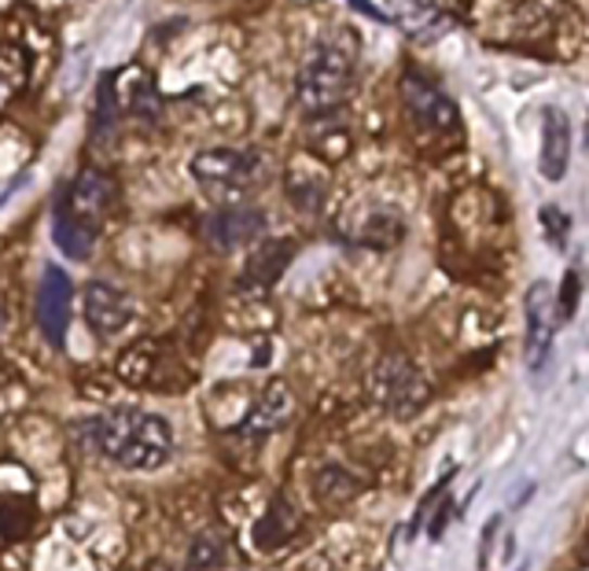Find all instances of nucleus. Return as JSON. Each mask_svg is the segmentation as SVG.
I'll use <instances>...</instances> for the list:
<instances>
[{
	"label": "nucleus",
	"mask_w": 589,
	"mask_h": 571,
	"mask_svg": "<svg viewBox=\"0 0 589 571\" xmlns=\"http://www.w3.org/2000/svg\"><path fill=\"white\" fill-rule=\"evenodd\" d=\"M86 435L92 451L104 454L129 472H155L174 457V428L166 417L148 414V409L121 406L111 414L89 420Z\"/></svg>",
	"instance_id": "1"
},
{
	"label": "nucleus",
	"mask_w": 589,
	"mask_h": 571,
	"mask_svg": "<svg viewBox=\"0 0 589 571\" xmlns=\"http://www.w3.org/2000/svg\"><path fill=\"white\" fill-rule=\"evenodd\" d=\"M287 417H292V391H287L284 383H269V388L258 395L255 406L240 417V424L232 428V435L255 443V439L280 432V428L287 424Z\"/></svg>",
	"instance_id": "11"
},
{
	"label": "nucleus",
	"mask_w": 589,
	"mask_h": 571,
	"mask_svg": "<svg viewBox=\"0 0 589 571\" xmlns=\"http://www.w3.org/2000/svg\"><path fill=\"white\" fill-rule=\"evenodd\" d=\"M354 63H358V49L350 41H321L313 45V52L303 60L295 81V100L298 107L310 118L335 115L347 104L350 89H354Z\"/></svg>",
	"instance_id": "2"
},
{
	"label": "nucleus",
	"mask_w": 589,
	"mask_h": 571,
	"mask_svg": "<svg viewBox=\"0 0 589 571\" xmlns=\"http://www.w3.org/2000/svg\"><path fill=\"white\" fill-rule=\"evenodd\" d=\"M295 255V243L292 240H266L251 251L247 266H243V277H240V288L243 292H269L277 284L280 274L287 269V262Z\"/></svg>",
	"instance_id": "13"
},
{
	"label": "nucleus",
	"mask_w": 589,
	"mask_h": 571,
	"mask_svg": "<svg viewBox=\"0 0 589 571\" xmlns=\"http://www.w3.org/2000/svg\"><path fill=\"white\" fill-rule=\"evenodd\" d=\"M111 203H115V177L97 170V166H86V170L60 192L55 214H63V218H71V221H81V226L100 232Z\"/></svg>",
	"instance_id": "6"
},
{
	"label": "nucleus",
	"mask_w": 589,
	"mask_h": 571,
	"mask_svg": "<svg viewBox=\"0 0 589 571\" xmlns=\"http://www.w3.org/2000/svg\"><path fill=\"white\" fill-rule=\"evenodd\" d=\"M498 528H501V517H490V520H486L483 542H479V568L490 564V546H494V535H498Z\"/></svg>",
	"instance_id": "26"
},
{
	"label": "nucleus",
	"mask_w": 589,
	"mask_h": 571,
	"mask_svg": "<svg viewBox=\"0 0 589 571\" xmlns=\"http://www.w3.org/2000/svg\"><path fill=\"white\" fill-rule=\"evenodd\" d=\"M541 226H546V237L564 248L567 243V232H572V218H567L560 207H541Z\"/></svg>",
	"instance_id": "23"
},
{
	"label": "nucleus",
	"mask_w": 589,
	"mask_h": 571,
	"mask_svg": "<svg viewBox=\"0 0 589 571\" xmlns=\"http://www.w3.org/2000/svg\"><path fill=\"white\" fill-rule=\"evenodd\" d=\"M295 528H298V517L292 512V505H287L284 498H273L266 509V517L255 523V546L266 549V554L269 549H280L287 538L295 535Z\"/></svg>",
	"instance_id": "16"
},
{
	"label": "nucleus",
	"mask_w": 589,
	"mask_h": 571,
	"mask_svg": "<svg viewBox=\"0 0 589 571\" xmlns=\"http://www.w3.org/2000/svg\"><path fill=\"white\" fill-rule=\"evenodd\" d=\"M189 170L214 200H236L261 181V158L236 148H207L192 158Z\"/></svg>",
	"instance_id": "3"
},
{
	"label": "nucleus",
	"mask_w": 589,
	"mask_h": 571,
	"mask_svg": "<svg viewBox=\"0 0 589 571\" xmlns=\"http://www.w3.org/2000/svg\"><path fill=\"white\" fill-rule=\"evenodd\" d=\"M126 111L133 118H144V122H155L158 111H163V100L155 92V81L148 74H133V86H129V100H126Z\"/></svg>",
	"instance_id": "20"
},
{
	"label": "nucleus",
	"mask_w": 589,
	"mask_h": 571,
	"mask_svg": "<svg viewBox=\"0 0 589 571\" xmlns=\"http://www.w3.org/2000/svg\"><path fill=\"white\" fill-rule=\"evenodd\" d=\"M578 295H582V280H578L575 269H567L564 284H560V295H556V321H572L578 310Z\"/></svg>",
	"instance_id": "22"
},
{
	"label": "nucleus",
	"mask_w": 589,
	"mask_h": 571,
	"mask_svg": "<svg viewBox=\"0 0 589 571\" xmlns=\"http://www.w3.org/2000/svg\"><path fill=\"white\" fill-rule=\"evenodd\" d=\"M81 310H86V325L100 340H111L133 321V299L121 292L111 280H89L86 295H81Z\"/></svg>",
	"instance_id": "9"
},
{
	"label": "nucleus",
	"mask_w": 589,
	"mask_h": 571,
	"mask_svg": "<svg viewBox=\"0 0 589 571\" xmlns=\"http://www.w3.org/2000/svg\"><path fill=\"white\" fill-rule=\"evenodd\" d=\"M287 195H292V203L298 211H310L317 214L324 203V195H329V174L317 170L313 155H298L292 166H287Z\"/></svg>",
	"instance_id": "14"
},
{
	"label": "nucleus",
	"mask_w": 589,
	"mask_h": 571,
	"mask_svg": "<svg viewBox=\"0 0 589 571\" xmlns=\"http://www.w3.org/2000/svg\"><path fill=\"white\" fill-rule=\"evenodd\" d=\"M387 23H398L413 37H432L443 30V12L435 0H387Z\"/></svg>",
	"instance_id": "15"
},
{
	"label": "nucleus",
	"mask_w": 589,
	"mask_h": 571,
	"mask_svg": "<svg viewBox=\"0 0 589 571\" xmlns=\"http://www.w3.org/2000/svg\"><path fill=\"white\" fill-rule=\"evenodd\" d=\"M52 237H55V248H60L67 258L86 262V258H92V248H97L100 232L89 229V226H81V221H71V218H63V214H55Z\"/></svg>",
	"instance_id": "18"
},
{
	"label": "nucleus",
	"mask_w": 589,
	"mask_h": 571,
	"mask_svg": "<svg viewBox=\"0 0 589 571\" xmlns=\"http://www.w3.org/2000/svg\"><path fill=\"white\" fill-rule=\"evenodd\" d=\"M453 475H457V472H453V468H450V472H446V475H443V480H438V483L432 486V491H427V494H424V502H420V509H417V517H413V523H409V531H413V535H417V528H420V520H424V517H427V512H432V505L438 502V494H443V491H446V486H450V483H453Z\"/></svg>",
	"instance_id": "24"
},
{
	"label": "nucleus",
	"mask_w": 589,
	"mask_h": 571,
	"mask_svg": "<svg viewBox=\"0 0 589 571\" xmlns=\"http://www.w3.org/2000/svg\"><path fill=\"white\" fill-rule=\"evenodd\" d=\"M450 517H453V498H443V509H438L435 517H432V523H427V535H432L435 542L443 538V531H446V523H450Z\"/></svg>",
	"instance_id": "25"
},
{
	"label": "nucleus",
	"mask_w": 589,
	"mask_h": 571,
	"mask_svg": "<svg viewBox=\"0 0 589 571\" xmlns=\"http://www.w3.org/2000/svg\"><path fill=\"white\" fill-rule=\"evenodd\" d=\"M556 335V295L549 280H535L527 292V369L541 372L553 354Z\"/></svg>",
	"instance_id": "7"
},
{
	"label": "nucleus",
	"mask_w": 589,
	"mask_h": 571,
	"mask_svg": "<svg viewBox=\"0 0 589 571\" xmlns=\"http://www.w3.org/2000/svg\"><path fill=\"white\" fill-rule=\"evenodd\" d=\"M261 232H266V214L258 207H221L203 221V237L221 255L251 248V243L261 240Z\"/></svg>",
	"instance_id": "10"
},
{
	"label": "nucleus",
	"mask_w": 589,
	"mask_h": 571,
	"mask_svg": "<svg viewBox=\"0 0 589 571\" xmlns=\"http://www.w3.org/2000/svg\"><path fill=\"white\" fill-rule=\"evenodd\" d=\"M115 89H118V74L111 71L100 78V86H97V111H92V148H100V144H111L118 134V97H115Z\"/></svg>",
	"instance_id": "17"
},
{
	"label": "nucleus",
	"mask_w": 589,
	"mask_h": 571,
	"mask_svg": "<svg viewBox=\"0 0 589 571\" xmlns=\"http://www.w3.org/2000/svg\"><path fill=\"white\" fill-rule=\"evenodd\" d=\"M401 100H406L409 118L417 122L420 129H432V134H453L461 126V115H457V104L450 100L438 81H432L427 74H420L417 67H409L401 74Z\"/></svg>",
	"instance_id": "5"
},
{
	"label": "nucleus",
	"mask_w": 589,
	"mask_h": 571,
	"mask_svg": "<svg viewBox=\"0 0 589 571\" xmlns=\"http://www.w3.org/2000/svg\"><path fill=\"white\" fill-rule=\"evenodd\" d=\"M71 303H74L71 277L63 274L60 266H49V269H44V277H41V288H37V325H41V335L52 346L67 343Z\"/></svg>",
	"instance_id": "8"
},
{
	"label": "nucleus",
	"mask_w": 589,
	"mask_h": 571,
	"mask_svg": "<svg viewBox=\"0 0 589 571\" xmlns=\"http://www.w3.org/2000/svg\"><path fill=\"white\" fill-rule=\"evenodd\" d=\"M361 491V483L354 480V475L347 472V468H321V475H317V494H321L324 502H347L354 498V494Z\"/></svg>",
	"instance_id": "21"
},
{
	"label": "nucleus",
	"mask_w": 589,
	"mask_h": 571,
	"mask_svg": "<svg viewBox=\"0 0 589 571\" xmlns=\"http://www.w3.org/2000/svg\"><path fill=\"white\" fill-rule=\"evenodd\" d=\"M226 535L221 531H200V535L192 538L189 554H184V568L181 571H218L221 564H226Z\"/></svg>",
	"instance_id": "19"
},
{
	"label": "nucleus",
	"mask_w": 589,
	"mask_h": 571,
	"mask_svg": "<svg viewBox=\"0 0 589 571\" xmlns=\"http://www.w3.org/2000/svg\"><path fill=\"white\" fill-rule=\"evenodd\" d=\"M567 166H572V122L560 107L541 111V158L538 170L546 181H564Z\"/></svg>",
	"instance_id": "12"
},
{
	"label": "nucleus",
	"mask_w": 589,
	"mask_h": 571,
	"mask_svg": "<svg viewBox=\"0 0 589 571\" xmlns=\"http://www.w3.org/2000/svg\"><path fill=\"white\" fill-rule=\"evenodd\" d=\"M372 398L387 409L390 417H413L424 409V402L432 398V388L420 377V369L401 354H390L383 358L376 369H372Z\"/></svg>",
	"instance_id": "4"
}]
</instances>
